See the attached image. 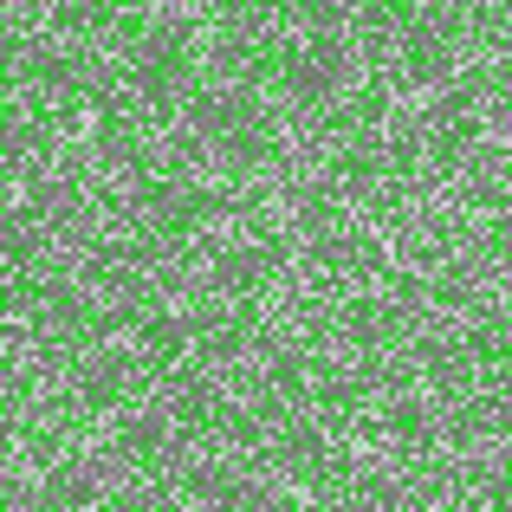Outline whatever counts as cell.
<instances>
[{"instance_id":"1","label":"cell","mask_w":512,"mask_h":512,"mask_svg":"<svg viewBox=\"0 0 512 512\" xmlns=\"http://www.w3.org/2000/svg\"><path fill=\"white\" fill-rule=\"evenodd\" d=\"M344 78H350V52L331 33H318L312 46H299L286 59V85H292V98H299V104H325Z\"/></svg>"},{"instance_id":"3","label":"cell","mask_w":512,"mask_h":512,"mask_svg":"<svg viewBox=\"0 0 512 512\" xmlns=\"http://www.w3.org/2000/svg\"><path fill=\"white\" fill-rule=\"evenodd\" d=\"M169 415H175L182 428H201V422L214 415V389H208V383H175V396H169Z\"/></svg>"},{"instance_id":"2","label":"cell","mask_w":512,"mask_h":512,"mask_svg":"<svg viewBox=\"0 0 512 512\" xmlns=\"http://www.w3.org/2000/svg\"><path fill=\"white\" fill-rule=\"evenodd\" d=\"M175 72H182V59H175L169 39H150V46L137 52V85H143V98H169V91H175Z\"/></svg>"},{"instance_id":"6","label":"cell","mask_w":512,"mask_h":512,"mask_svg":"<svg viewBox=\"0 0 512 512\" xmlns=\"http://www.w3.org/2000/svg\"><path fill=\"white\" fill-rule=\"evenodd\" d=\"M143 344H150L156 357H169V350H182V325H175V318H150V325H143Z\"/></svg>"},{"instance_id":"5","label":"cell","mask_w":512,"mask_h":512,"mask_svg":"<svg viewBox=\"0 0 512 512\" xmlns=\"http://www.w3.org/2000/svg\"><path fill=\"white\" fill-rule=\"evenodd\" d=\"M130 448L137 454H163L169 448V415L156 409V415H137V422H130Z\"/></svg>"},{"instance_id":"4","label":"cell","mask_w":512,"mask_h":512,"mask_svg":"<svg viewBox=\"0 0 512 512\" xmlns=\"http://www.w3.org/2000/svg\"><path fill=\"white\" fill-rule=\"evenodd\" d=\"M409 65L415 72H441L448 65V46H441L435 26H409Z\"/></svg>"}]
</instances>
